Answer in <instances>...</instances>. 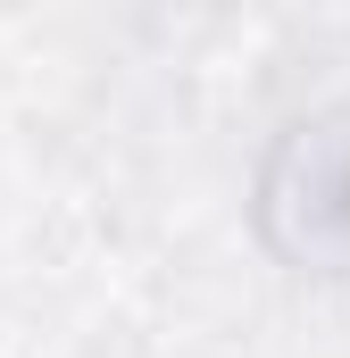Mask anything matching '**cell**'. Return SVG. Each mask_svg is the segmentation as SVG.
I'll return each instance as SVG.
<instances>
[{
	"instance_id": "1",
	"label": "cell",
	"mask_w": 350,
	"mask_h": 358,
	"mask_svg": "<svg viewBox=\"0 0 350 358\" xmlns=\"http://www.w3.org/2000/svg\"><path fill=\"white\" fill-rule=\"evenodd\" d=\"M259 242L300 275H350V108L300 117L259 159Z\"/></svg>"
}]
</instances>
